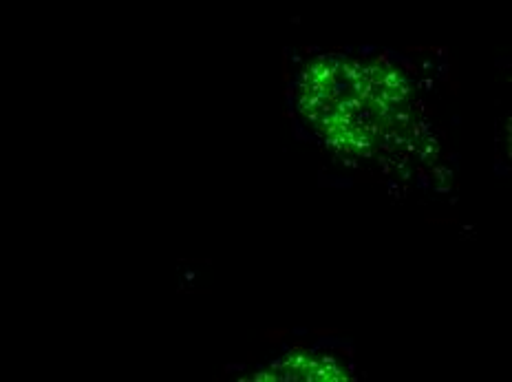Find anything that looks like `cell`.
<instances>
[{"mask_svg":"<svg viewBox=\"0 0 512 382\" xmlns=\"http://www.w3.org/2000/svg\"><path fill=\"white\" fill-rule=\"evenodd\" d=\"M298 109L323 140L343 153L371 155L396 146L413 120V91L398 69L345 58L307 67Z\"/></svg>","mask_w":512,"mask_h":382,"instance_id":"6da1fadb","label":"cell"},{"mask_svg":"<svg viewBox=\"0 0 512 382\" xmlns=\"http://www.w3.org/2000/svg\"><path fill=\"white\" fill-rule=\"evenodd\" d=\"M283 374H290L292 378H305V380H340L343 371L336 367H329L325 360H316L309 356H290L281 365Z\"/></svg>","mask_w":512,"mask_h":382,"instance_id":"7a4b0ae2","label":"cell"}]
</instances>
